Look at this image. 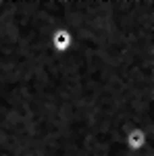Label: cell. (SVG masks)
Listing matches in <instances>:
<instances>
[{
  "instance_id": "cell-1",
  "label": "cell",
  "mask_w": 154,
  "mask_h": 156,
  "mask_svg": "<svg viewBox=\"0 0 154 156\" xmlns=\"http://www.w3.org/2000/svg\"><path fill=\"white\" fill-rule=\"evenodd\" d=\"M152 140H154V133H148L142 127H133V129H129L125 133V146L131 152H142Z\"/></svg>"
},
{
  "instance_id": "cell-2",
  "label": "cell",
  "mask_w": 154,
  "mask_h": 156,
  "mask_svg": "<svg viewBox=\"0 0 154 156\" xmlns=\"http://www.w3.org/2000/svg\"><path fill=\"white\" fill-rule=\"evenodd\" d=\"M79 9V6H77ZM71 27V25H69ZM69 27H56L52 34H50V46L54 52H67L73 44V36Z\"/></svg>"
}]
</instances>
